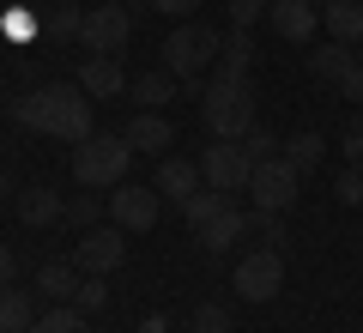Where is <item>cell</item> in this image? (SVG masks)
Listing matches in <instances>:
<instances>
[{"mask_svg": "<svg viewBox=\"0 0 363 333\" xmlns=\"http://www.w3.org/2000/svg\"><path fill=\"white\" fill-rule=\"evenodd\" d=\"M157 206H164V194L145 188V182H121L116 194H109V224H121V231H152L157 224Z\"/></svg>", "mask_w": 363, "mask_h": 333, "instance_id": "cell-10", "label": "cell"}, {"mask_svg": "<svg viewBox=\"0 0 363 333\" xmlns=\"http://www.w3.org/2000/svg\"><path fill=\"white\" fill-rule=\"evenodd\" d=\"M30 327H37V303H30V291L0 285V333H30Z\"/></svg>", "mask_w": 363, "mask_h": 333, "instance_id": "cell-20", "label": "cell"}, {"mask_svg": "<svg viewBox=\"0 0 363 333\" xmlns=\"http://www.w3.org/2000/svg\"><path fill=\"white\" fill-rule=\"evenodd\" d=\"M49 31H61V37H79V31H85V13H79V6H67V0H61V6H55V13H49Z\"/></svg>", "mask_w": 363, "mask_h": 333, "instance_id": "cell-29", "label": "cell"}, {"mask_svg": "<svg viewBox=\"0 0 363 333\" xmlns=\"http://www.w3.org/2000/svg\"><path fill=\"white\" fill-rule=\"evenodd\" d=\"M18 218H25L30 231H43V224L67 218V206H61V194H55V188H43V182H37V188H25V194H18Z\"/></svg>", "mask_w": 363, "mask_h": 333, "instance_id": "cell-17", "label": "cell"}, {"mask_svg": "<svg viewBox=\"0 0 363 333\" xmlns=\"http://www.w3.org/2000/svg\"><path fill=\"white\" fill-rule=\"evenodd\" d=\"M200 182H206V176H200V164H194V158H164V164H157V182H152V188L164 194V200L188 206V200L200 194Z\"/></svg>", "mask_w": 363, "mask_h": 333, "instance_id": "cell-13", "label": "cell"}, {"mask_svg": "<svg viewBox=\"0 0 363 333\" xmlns=\"http://www.w3.org/2000/svg\"><path fill=\"white\" fill-rule=\"evenodd\" d=\"M140 333H169V327H164V315H145V321H140Z\"/></svg>", "mask_w": 363, "mask_h": 333, "instance_id": "cell-37", "label": "cell"}, {"mask_svg": "<svg viewBox=\"0 0 363 333\" xmlns=\"http://www.w3.org/2000/svg\"><path fill=\"white\" fill-rule=\"evenodd\" d=\"M18 279V255H13V243H0V285H13Z\"/></svg>", "mask_w": 363, "mask_h": 333, "instance_id": "cell-36", "label": "cell"}, {"mask_svg": "<svg viewBox=\"0 0 363 333\" xmlns=\"http://www.w3.org/2000/svg\"><path fill=\"white\" fill-rule=\"evenodd\" d=\"M218 55H224V37L212 25H200V18H182V25L157 43V61H164V73H176V79H200Z\"/></svg>", "mask_w": 363, "mask_h": 333, "instance_id": "cell-3", "label": "cell"}, {"mask_svg": "<svg viewBox=\"0 0 363 333\" xmlns=\"http://www.w3.org/2000/svg\"><path fill=\"white\" fill-rule=\"evenodd\" d=\"M339 91H345V97H351V103H363V61H357V67H351V73H345V79H339Z\"/></svg>", "mask_w": 363, "mask_h": 333, "instance_id": "cell-35", "label": "cell"}, {"mask_svg": "<svg viewBox=\"0 0 363 333\" xmlns=\"http://www.w3.org/2000/svg\"><path fill=\"white\" fill-rule=\"evenodd\" d=\"M91 103L97 97H85V85H37V91H25V97L13 103V121L18 128H30V133H49V140H61V146H79V140H91Z\"/></svg>", "mask_w": 363, "mask_h": 333, "instance_id": "cell-1", "label": "cell"}, {"mask_svg": "<svg viewBox=\"0 0 363 333\" xmlns=\"http://www.w3.org/2000/svg\"><path fill=\"white\" fill-rule=\"evenodd\" d=\"M200 176H206V188H224V194H242L248 176H255V158L242 152V140H218L200 152Z\"/></svg>", "mask_w": 363, "mask_h": 333, "instance_id": "cell-8", "label": "cell"}, {"mask_svg": "<svg viewBox=\"0 0 363 333\" xmlns=\"http://www.w3.org/2000/svg\"><path fill=\"white\" fill-rule=\"evenodd\" d=\"M194 6L200 0H152V13H164V18H194Z\"/></svg>", "mask_w": 363, "mask_h": 333, "instance_id": "cell-34", "label": "cell"}, {"mask_svg": "<svg viewBox=\"0 0 363 333\" xmlns=\"http://www.w3.org/2000/svg\"><path fill=\"white\" fill-rule=\"evenodd\" d=\"M339 152H345V164H351V170H363V109L345 121V133H339Z\"/></svg>", "mask_w": 363, "mask_h": 333, "instance_id": "cell-26", "label": "cell"}, {"mask_svg": "<svg viewBox=\"0 0 363 333\" xmlns=\"http://www.w3.org/2000/svg\"><path fill=\"white\" fill-rule=\"evenodd\" d=\"M194 333H230V309L224 303H200L194 309Z\"/></svg>", "mask_w": 363, "mask_h": 333, "instance_id": "cell-28", "label": "cell"}, {"mask_svg": "<svg viewBox=\"0 0 363 333\" xmlns=\"http://www.w3.org/2000/svg\"><path fill=\"white\" fill-rule=\"evenodd\" d=\"M279 285H285V255H279V249H255V255L236 261V291H242L248 303H272Z\"/></svg>", "mask_w": 363, "mask_h": 333, "instance_id": "cell-9", "label": "cell"}, {"mask_svg": "<svg viewBox=\"0 0 363 333\" xmlns=\"http://www.w3.org/2000/svg\"><path fill=\"white\" fill-rule=\"evenodd\" d=\"M279 146H285V140H272V133H267V128H260V121H255V128H248V133H242V152H248V158H255V164H260V158H279Z\"/></svg>", "mask_w": 363, "mask_h": 333, "instance_id": "cell-27", "label": "cell"}, {"mask_svg": "<svg viewBox=\"0 0 363 333\" xmlns=\"http://www.w3.org/2000/svg\"><path fill=\"white\" fill-rule=\"evenodd\" d=\"M255 231L267 243H285V212H255Z\"/></svg>", "mask_w": 363, "mask_h": 333, "instance_id": "cell-32", "label": "cell"}, {"mask_svg": "<svg viewBox=\"0 0 363 333\" xmlns=\"http://www.w3.org/2000/svg\"><path fill=\"white\" fill-rule=\"evenodd\" d=\"M272 31L285 43H315V31H321V18H315V0H272L267 6Z\"/></svg>", "mask_w": 363, "mask_h": 333, "instance_id": "cell-12", "label": "cell"}, {"mask_svg": "<svg viewBox=\"0 0 363 333\" xmlns=\"http://www.w3.org/2000/svg\"><path fill=\"white\" fill-rule=\"evenodd\" d=\"M248 61H255V37H248L242 25L224 37V55H218V67H236V73H248Z\"/></svg>", "mask_w": 363, "mask_h": 333, "instance_id": "cell-24", "label": "cell"}, {"mask_svg": "<svg viewBox=\"0 0 363 333\" xmlns=\"http://www.w3.org/2000/svg\"><path fill=\"white\" fill-rule=\"evenodd\" d=\"M357 61H363V43H357Z\"/></svg>", "mask_w": 363, "mask_h": 333, "instance_id": "cell-40", "label": "cell"}, {"mask_svg": "<svg viewBox=\"0 0 363 333\" xmlns=\"http://www.w3.org/2000/svg\"><path fill=\"white\" fill-rule=\"evenodd\" d=\"M224 6H230V25H242V31H248V25H255V18L272 6V0H224Z\"/></svg>", "mask_w": 363, "mask_h": 333, "instance_id": "cell-31", "label": "cell"}, {"mask_svg": "<svg viewBox=\"0 0 363 333\" xmlns=\"http://www.w3.org/2000/svg\"><path fill=\"white\" fill-rule=\"evenodd\" d=\"M116 6H128V13H133V6H152V0H116Z\"/></svg>", "mask_w": 363, "mask_h": 333, "instance_id": "cell-38", "label": "cell"}, {"mask_svg": "<svg viewBox=\"0 0 363 333\" xmlns=\"http://www.w3.org/2000/svg\"><path fill=\"white\" fill-rule=\"evenodd\" d=\"M79 285H85V279H79L73 261H43V267H37V291H43V297H55V303H73Z\"/></svg>", "mask_w": 363, "mask_h": 333, "instance_id": "cell-18", "label": "cell"}, {"mask_svg": "<svg viewBox=\"0 0 363 333\" xmlns=\"http://www.w3.org/2000/svg\"><path fill=\"white\" fill-rule=\"evenodd\" d=\"M30 333H91V315L79 303H55L49 315H37V327Z\"/></svg>", "mask_w": 363, "mask_h": 333, "instance_id": "cell-23", "label": "cell"}, {"mask_svg": "<svg viewBox=\"0 0 363 333\" xmlns=\"http://www.w3.org/2000/svg\"><path fill=\"white\" fill-rule=\"evenodd\" d=\"M121 261H128V231H121V224H91V231L73 243V267L79 273H104L109 279Z\"/></svg>", "mask_w": 363, "mask_h": 333, "instance_id": "cell-7", "label": "cell"}, {"mask_svg": "<svg viewBox=\"0 0 363 333\" xmlns=\"http://www.w3.org/2000/svg\"><path fill=\"white\" fill-rule=\"evenodd\" d=\"M321 25H327L333 43H351V49H357V43H363V0H327Z\"/></svg>", "mask_w": 363, "mask_h": 333, "instance_id": "cell-16", "label": "cell"}, {"mask_svg": "<svg viewBox=\"0 0 363 333\" xmlns=\"http://www.w3.org/2000/svg\"><path fill=\"white\" fill-rule=\"evenodd\" d=\"M200 116H206L212 140H242V133L255 128V85H248V73H236V67H218V73L206 79Z\"/></svg>", "mask_w": 363, "mask_h": 333, "instance_id": "cell-2", "label": "cell"}, {"mask_svg": "<svg viewBox=\"0 0 363 333\" xmlns=\"http://www.w3.org/2000/svg\"><path fill=\"white\" fill-rule=\"evenodd\" d=\"M248 231H255V212H242V206H236V194H224L218 212H212L194 236H200V249H206V255H224V249H236Z\"/></svg>", "mask_w": 363, "mask_h": 333, "instance_id": "cell-11", "label": "cell"}, {"mask_svg": "<svg viewBox=\"0 0 363 333\" xmlns=\"http://www.w3.org/2000/svg\"><path fill=\"white\" fill-rule=\"evenodd\" d=\"M128 97L140 103V109H164L169 97H176V73H140V79H128Z\"/></svg>", "mask_w": 363, "mask_h": 333, "instance_id": "cell-21", "label": "cell"}, {"mask_svg": "<svg viewBox=\"0 0 363 333\" xmlns=\"http://www.w3.org/2000/svg\"><path fill=\"white\" fill-rule=\"evenodd\" d=\"M6 194H13V188H6V170H0V200H6Z\"/></svg>", "mask_w": 363, "mask_h": 333, "instance_id": "cell-39", "label": "cell"}, {"mask_svg": "<svg viewBox=\"0 0 363 333\" xmlns=\"http://www.w3.org/2000/svg\"><path fill=\"white\" fill-rule=\"evenodd\" d=\"M97 212H104V206L91 200V194H85V200H73V206H67V218H73V224H85V231L97 224Z\"/></svg>", "mask_w": 363, "mask_h": 333, "instance_id": "cell-33", "label": "cell"}, {"mask_svg": "<svg viewBox=\"0 0 363 333\" xmlns=\"http://www.w3.org/2000/svg\"><path fill=\"white\" fill-rule=\"evenodd\" d=\"M351 67H357V49H351V43H327V49H309V73L321 79V85H339Z\"/></svg>", "mask_w": 363, "mask_h": 333, "instance_id": "cell-19", "label": "cell"}, {"mask_svg": "<svg viewBox=\"0 0 363 333\" xmlns=\"http://www.w3.org/2000/svg\"><path fill=\"white\" fill-rule=\"evenodd\" d=\"M333 200H339V206H363V176H357L351 164H345V176L333 182Z\"/></svg>", "mask_w": 363, "mask_h": 333, "instance_id": "cell-30", "label": "cell"}, {"mask_svg": "<svg viewBox=\"0 0 363 333\" xmlns=\"http://www.w3.org/2000/svg\"><path fill=\"white\" fill-rule=\"evenodd\" d=\"M321 6H327V0H321Z\"/></svg>", "mask_w": 363, "mask_h": 333, "instance_id": "cell-41", "label": "cell"}, {"mask_svg": "<svg viewBox=\"0 0 363 333\" xmlns=\"http://www.w3.org/2000/svg\"><path fill=\"white\" fill-rule=\"evenodd\" d=\"M79 309H85V315H97V309L109 303V279L104 273H85V285H79V297H73Z\"/></svg>", "mask_w": 363, "mask_h": 333, "instance_id": "cell-25", "label": "cell"}, {"mask_svg": "<svg viewBox=\"0 0 363 333\" xmlns=\"http://www.w3.org/2000/svg\"><path fill=\"white\" fill-rule=\"evenodd\" d=\"M121 140L133 146V152H164V146H176V128H169V116L164 109H140V116L128 121V133H121Z\"/></svg>", "mask_w": 363, "mask_h": 333, "instance_id": "cell-14", "label": "cell"}, {"mask_svg": "<svg viewBox=\"0 0 363 333\" xmlns=\"http://www.w3.org/2000/svg\"><path fill=\"white\" fill-rule=\"evenodd\" d=\"M279 152H285L291 164H297L303 176H309V170H315V164H321V158H327V140H321V133H315V128H303V133H291V140L279 146Z\"/></svg>", "mask_w": 363, "mask_h": 333, "instance_id": "cell-22", "label": "cell"}, {"mask_svg": "<svg viewBox=\"0 0 363 333\" xmlns=\"http://www.w3.org/2000/svg\"><path fill=\"white\" fill-rule=\"evenodd\" d=\"M248 194H255V212H291L303 194V170L291 164L285 152L279 158H260L255 176H248Z\"/></svg>", "mask_w": 363, "mask_h": 333, "instance_id": "cell-5", "label": "cell"}, {"mask_svg": "<svg viewBox=\"0 0 363 333\" xmlns=\"http://www.w3.org/2000/svg\"><path fill=\"white\" fill-rule=\"evenodd\" d=\"M133 37V13L128 6H116V0H97L85 13V31H79V43H85L91 55H121Z\"/></svg>", "mask_w": 363, "mask_h": 333, "instance_id": "cell-6", "label": "cell"}, {"mask_svg": "<svg viewBox=\"0 0 363 333\" xmlns=\"http://www.w3.org/2000/svg\"><path fill=\"white\" fill-rule=\"evenodd\" d=\"M79 85H85V97H121V91H128V73H121L116 55H91V61L79 67Z\"/></svg>", "mask_w": 363, "mask_h": 333, "instance_id": "cell-15", "label": "cell"}, {"mask_svg": "<svg viewBox=\"0 0 363 333\" xmlns=\"http://www.w3.org/2000/svg\"><path fill=\"white\" fill-rule=\"evenodd\" d=\"M128 164H133V146L121 133H91V140L73 146V176L85 188H121L128 182Z\"/></svg>", "mask_w": 363, "mask_h": 333, "instance_id": "cell-4", "label": "cell"}]
</instances>
